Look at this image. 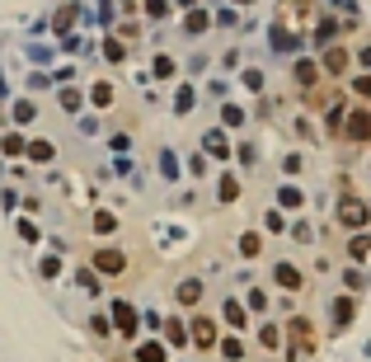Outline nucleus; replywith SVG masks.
Here are the masks:
<instances>
[{
    "mask_svg": "<svg viewBox=\"0 0 371 362\" xmlns=\"http://www.w3.org/2000/svg\"><path fill=\"white\" fill-rule=\"evenodd\" d=\"M334 221H338L343 231H352V236H357V231L371 226V203H367V198H357V193H343V198H338V207H334Z\"/></svg>",
    "mask_w": 371,
    "mask_h": 362,
    "instance_id": "obj_1",
    "label": "nucleus"
},
{
    "mask_svg": "<svg viewBox=\"0 0 371 362\" xmlns=\"http://www.w3.org/2000/svg\"><path fill=\"white\" fill-rule=\"evenodd\" d=\"M343 132H348L352 146H371V114H367V109H348V118H343Z\"/></svg>",
    "mask_w": 371,
    "mask_h": 362,
    "instance_id": "obj_2",
    "label": "nucleus"
},
{
    "mask_svg": "<svg viewBox=\"0 0 371 362\" xmlns=\"http://www.w3.org/2000/svg\"><path fill=\"white\" fill-rule=\"evenodd\" d=\"M273 283H278L282 292H301V287H305V273L296 268L292 259H278V263H273Z\"/></svg>",
    "mask_w": 371,
    "mask_h": 362,
    "instance_id": "obj_3",
    "label": "nucleus"
},
{
    "mask_svg": "<svg viewBox=\"0 0 371 362\" xmlns=\"http://www.w3.org/2000/svg\"><path fill=\"white\" fill-rule=\"evenodd\" d=\"M348 66H352V47H343V43L325 47V61H320L325 76H348Z\"/></svg>",
    "mask_w": 371,
    "mask_h": 362,
    "instance_id": "obj_4",
    "label": "nucleus"
},
{
    "mask_svg": "<svg viewBox=\"0 0 371 362\" xmlns=\"http://www.w3.org/2000/svg\"><path fill=\"white\" fill-rule=\"evenodd\" d=\"M343 259L357 268L362 259H371V231H357V236H348L343 240Z\"/></svg>",
    "mask_w": 371,
    "mask_h": 362,
    "instance_id": "obj_5",
    "label": "nucleus"
},
{
    "mask_svg": "<svg viewBox=\"0 0 371 362\" xmlns=\"http://www.w3.org/2000/svg\"><path fill=\"white\" fill-rule=\"evenodd\" d=\"M193 343H198L203 353L221 343V339H216V320H212V316H198V320H193Z\"/></svg>",
    "mask_w": 371,
    "mask_h": 362,
    "instance_id": "obj_6",
    "label": "nucleus"
},
{
    "mask_svg": "<svg viewBox=\"0 0 371 362\" xmlns=\"http://www.w3.org/2000/svg\"><path fill=\"white\" fill-rule=\"evenodd\" d=\"M259 348L263 353H282V325L263 320V325H259Z\"/></svg>",
    "mask_w": 371,
    "mask_h": 362,
    "instance_id": "obj_7",
    "label": "nucleus"
},
{
    "mask_svg": "<svg viewBox=\"0 0 371 362\" xmlns=\"http://www.w3.org/2000/svg\"><path fill=\"white\" fill-rule=\"evenodd\" d=\"M221 311H225V320H230V329H249V316H245V306H240L235 296H225Z\"/></svg>",
    "mask_w": 371,
    "mask_h": 362,
    "instance_id": "obj_8",
    "label": "nucleus"
},
{
    "mask_svg": "<svg viewBox=\"0 0 371 362\" xmlns=\"http://www.w3.org/2000/svg\"><path fill=\"white\" fill-rule=\"evenodd\" d=\"M320 76H325V71H320L315 61H296V85H301V90H310Z\"/></svg>",
    "mask_w": 371,
    "mask_h": 362,
    "instance_id": "obj_9",
    "label": "nucleus"
},
{
    "mask_svg": "<svg viewBox=\"0 0 371 362\" xmlns=\"http://www.w3.org/2000/svg\"><path fill=\"white\" fill-rule=\"evenodd\" d=\"M240 254H245V259H259V254H263L259 231H245V236H240Z\"/></svg>",
    "mask_w": 371,
    "mask_h": 362,
    "instance_id": "obj_10",
    "label": "nucleus"
},
{
    "mask_svg": "<svg viewBox=\"0 0 371 362\" xmlns=\"http://www.w3.org/2000/svg\"><path fill=\"white\" fill-rule=\"evenodd\" d=\"M179 301L183 306H188V301L198 306V301H203V283H198V278H183V283H179Z\"/></svg>",
    "mask_w": 371,
    "mask_h": 362,
    "instance_id": "obj_11",
    "label": "nucleus"
},
{
    "mask_svg": "<svg viewBox=\"0 0 371 362\" xmlns=\"http://www.w3.org/2000/svg\"><path fill=\"white\" fill-rule=\"evenodd\" d=\"M221 358L225 362H245V343L240 339H221Z\"/></svg>",
    "mask_w": 371,
    "mask_h": 362,
    "instance_id": "obj_12",
    "label": "nucleus"
},
{
    "mask_svg": "<svg viewBox=\"0 0 371 362\" xmlns=\"http://www.w3.org/2000/svg\"><path fill=\"white\" fill-rule=\"evenodd\" d=\"M352 320V301H334V329H348Z\"/></svg>",
    "mask_w": 371,
    "mask_h": 362,
    "instance_id": "obj_13",
    "label": "nucleus"
},
{
    "mask_svg": "<svg viewBox=\"0 0 371 362\" xmlns=\"http://www.w3.org/2000/svg\"><path fill=\"white\" fill-rule=\"evenodd\" d=\"M348 90L357 94V99H371V71H367V76H352V80H348Z\"/></svg>",
    "mask_w": 371,
    "mask_h": 362,
    "instance_id": "obj_14",
    "label": "nucleus"
},
{
    "mask_svg": "<svg viewBox=\"0 0 371 362\" xmlns=\"http://www.w3.org/2000/svg\"><path fill=\"white\" fill-rule=\"evenodd\" d=\"M352 61H357L362 71H371V38H367V43H357V52H352Z\"/></svg>",
    "mask_w": 371,
    "mask_h": 362,
    "instance_id": "obj_15",
    "label": "nucleus"
},
{
    "mask_svg": "<svg viewBox=\"0 0 371 362\" xmlns=\"http://www.w3.org/2000/svg\"><path fill=\"white\" fill-rule=\"evenodd\" d=\"M94 259H99V268H123V254H113V249H103V254H94Z\"/></svg>",
    "mask_w": 371,
    "mask_h": 362,
    "instance_id": "obj_16",
    "label": "nucleus"
},
{
    "mask_svg": "<svg viewBox=\"0 0 371 362\" xmlns=\"http://www.w3.org/2000/svg\"><path fill=\"white\" fill-rule=\"evenodd\" d=\"M278 198H282L287 207H301V203H305V193H301V188H292V183H287V188H282Z\"/></svg>",
    "mask_w": 371,
    "mask_h": 362,
    "instance_id": "obj_17",
    "label": "nucleus"
},
{
    "mask_svg": "<svg viewBox=\"0 0 371 362\" xmlns=\"http://www.w3.org/2000/svg\"><path fill=\"white\" fill-rule=\"evenodd\" d=\"M136 358H141V362H165V348H160V343H146Z\"/></svg>",
    "mask_w": 371,
    "mask_h": 362,
    "instance_id": "obj_18",
    "label": "nucleus"
},
{
    "mask_svg": "<svg viewBox=\"0 0 371 362\" xmlns=\"http://www.w3.org/2000/svg\"><path fill=\"white\" fill-rule=\"evenodd\" d=\"M183 29H188V34H203V29H207V14H203V10L188 14V19H183Z\"/></svg>",
    "mask_w": 371,
    "mask_h": 362,
    "instance_id": "obj_19",
    "label": "nucleus"
},
{
    "mask_svg": "<svg viewBox=\"0 0 371 362\" xmlns=\"http://www.w3.org/2000/svg\"><path fill=\"white\" fill-rule=\"evenodd\" d=\"M343 287H348V292H362V273L357 268H343Z\"/></svg>",
    "mask_w": 371,
    "mask_h": 362,
    "instance_id": "obj_20",
    "label": "nucleus"
},
{
    "mask_svg": "<svg viewBox=\"0 0 371 362\" xmlns=\"http://www.w3.org/2000/svg\"><path fill=\"white\" fill-rule=\"evenodd\" d=\"M235 193H240V183L230 179V174H225V179H221V198H225V203H230V198H235Z\"/></svg>",
    "mask_w": 371,
    "mask_h": 362,
    "instance_id": "obj_21",
    "label": "nucleus"
}]
</instances>
